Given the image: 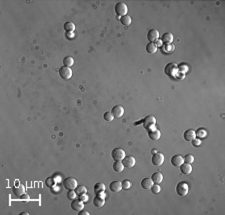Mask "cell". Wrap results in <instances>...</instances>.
Returning a JSON list of instances; mask_svg holds the SVG:
<instances>
[{
    "label": "cell",
    "mask_w": 225,
    "mask_h": 215,
    "mask_svg": "<svg viewBox=\"0 0 225 215\" xmlns=\"http://www.w3.org/2000/svg\"><path fill=\"white\" fill-rule=\"evenodd\" d=\"M142 123L147 130H151V129H154L156 125V118L153 115H148L142 120Z\"/></svg>",
    "instance_id": "6da1fadb"
},
{
    "label": "cell",
    "mask_w": 225,
    "mask_h": 215,
    "mask_svg": "<svg viewBox=\"0 0 225 215\" xmlns=\"http://www.w3.org/2000/svg\"><path fill=\"white\" fill-rule=\"evenodd\" d=\"M114 10H115V13L117 14V16L122 17L124 15H127L128 8H127V5L124 3V2H118V3L115 4Z\"/></svg>",
    "instance_id": "7a4b0ae2"
},
{
    "label": "cell",
    "mask_w": 225,
    "mask_h": 215,
    "mask_svg": "<svg viewBox=\"0 0 225 215\" xmlns=\"http://www.w3.org/2000/svg\"><path fill=\"white\" fill-rule=\"evenodd\" d=\"M111 157L114 161H122L125 157V151L122 148H114L111 152Z\"/></svg>",
    "instance_id": "3957f363"
},
{
    "label": "cell",
    "mask_w": 225,
    "mask_h": 215,
    "mask_svg": "<svg viewBox=\"0 0 225 215\" xmlns=\"http://www.w3.org/2000/svg\"><path fill=\"white\" fill-rule=\"evenodd\" d=\"M63 186L67 190H75L77 187V180L73 177H67L63 180Z\"/></svg>",
    "instance_id": "277c9868"
},
{
    "label": "cell",
    "mask_w": 225,
    "mask_h": 215,
    "mask_svg": "<svg viewBox=\"0 0 225 215\" xmlns=\"http://www.w3.org/2000/svg\"><path fill=\"white\" fill-rule=\"evenodd\" d=\"M188 190H189V187H188V184L186 182H179L176 186V192L179 196H185L187 195Z\"/></svg>",
    "instance_id": "5b68a950"
},
{
    "label": "cell",
    "mask_w": 225,
    "mask_h": 215,
    "mask_svg": "<svg viewBox=\"0 0 225 215\" xmlns=\"http://www.w3.org/2000/svg\"><path fill=\"white\" fill-rule=\"evenodd\" d=\"M72 74V69L70 67H67V66H62L61 68L59 69V76L64 80H68L71 78Z\"/></svg>",
    "instance_id": "8992f818"
},
{
    "label": "cell",
    "mask_w": 225,
    "mask_h": 215,
    "mask_svg": "<svg viewBox=\"0 0 225 215\" xmlns=\"http://www.w3.org/2000/svg\"><path fill=\"white\" fill-rule=\"evenodd\" d=\"M178 71V66L175 64V63H169L165 66V69H164V72H165L166 75L168 76H175V73Z\"/></svg>",
    "instance_id": "52a82bcc"
},
{
    "label": "cell",
    "mask_w": 225,
    "mask_h": 215,
    "mask_svg": "<svg viewBox=\"0 0 225 215\" xmlns=\"http://www.w3.org/2000/svg\"><path fill=\"white\" fill-rule=\"evenodd\" d=\"M164 162V155L162 154V153H154L153 156H152V163H153V165L155 166H160L163 164Z\"/></svg>",
    "instance_id": "ba28073f"
},
{
    "label": "cell",
    "mask_w": 225,
    "mask_h": 215,
    "mask_svg": "<svg viewBox=\"0 0 225 215\" xmlns=\"http://www.w3.org/2000/svg\"><path fill=\"white\" fill-rule=\"evenodd\" d=\"M111 113H112L113 116L116 117V118H120V117H122L123 114H124V108H123L121 105H115L112 108Z\"/></svg>",
    "instance_id": "9c48e42d"
},
{
    "label": "cell",
    "mask_w": 225,
    "mask_h": 215,
    "mask_svg": "<svg viewBox=\"0 0 225 215\" xmlns=\"http://www.w3.org/2000/svg\"><path fill=\"white\" fill-rule=\"evenodd\" d=\"M159 37V32L157 29H150V30L148 31V33H147V39L149 40V42H153L154 41H156L157 39H158Z\"/></svg>",
    "instance_id": "30bf717a"
},
{
    "label": "cell",
    "mask_w": 225,
    "mask_h": 215,
    "mask_svg": "<svg viewBox=\"0 0 225 215\" xmlns=\"http://www.w3.org/2000/svg\"><path fill=\"white\" fill-rule=\"evenodd\" d=\"M71 208L75 210V211H81L82 209L84 208V204H83V201L80 199H74L72 200L71 202Z\"/></svg>",
    "instance_id": "8fae6325"
},
{
    "label": "cell",
    "mask_w": 225,
    "mask_h": 215,
    "mask_svg": "<svg viewBox=\"0 0 225 215\" xmlns=\"http://www.w3.org/2000/svg\"><path fill=\"white\" fill-rule=\"evenodd\" d=\"M135 158L133 156H125L124 159L122 160V163L124 165V167L127 168H132L135 165Z\"/></svg>",
    "instance_id": "7c38bea8"
},
{
    "label": "cell",
    "mask_w": 225,
    "mask_h": 215,
    "mask_svg": "<svg viewBox=\"0 0 225 215\" xmlns=\"http://www.w3.org/2000/svg\"><path fill=\"white\" fill-rule=\"evenodd\" d=\"M183 137H184L186 141H192L193 139H195V137H196V132L193 129H187V130H185L184 134H183Z\"/></svg>",
    "instance_id": "4fadbf2b"
},
{
    "label": "cell",
    "mask_w": 225,
    "mask_h": 215,
    "mask_svg": "<svg viewBox=\"0 0 225 215\" xmlns=\"http://www.w3.org/2000/svg\"><path fill=\"white\" fill-rule=\"evenodd\" d=\"M183 162H184V159L181 155H173L171 158V164L175 167H179Z\"/></svg>",
    "instance_id": "5bb4252c"
},
{
    "label": "cell",
    "mask_w": 225,
    "mask_h": 215,
    "mask_svg": "<svg viewBox=\"0 0 225 215\" xmlns=\"http://www.w3.org/2000/svg\"><path fill=\"white\" fill-rule=\"evenodd\" d=\"M148 137L151 140L156 141L161 137V132L157 129H151V130H148Z\"/></svg>",
    "instance_id": "9a60e30c"
},
{
    "label": "cell",
    "mask_w": 225,
    "mask_h": 215,
    "mask_svg": "<svg viewBox=\"0 0 225 215\" xmlns=\"http://www.w3.org/2000/svg\"><path fill=\"white\" fill-rule=\"evenodd\" d=\"M173 41V35L172 33H164L163 35L161 36V42L163 43V44H171Z\"/></svg>",
    "instance_id": "2e32d148"
},
{
    "label": "cell",
    "mask_w": 225,
    "mask_h": 215,
    "mask_svg": "<svg viewBox=\"0 0 225 215\" xmlns=\"http://www.w3.org/2000/svg\"><path fill=\"white\" fill-rule=\"evenodd\" d=\"M109 189L112 192H119V191H121V189H122L121 182L116 181V180H115V181H113V182H111L110 185H109Z\"/></svg>",
    "instance_id": "e0dca14e"
},
{
    "label": "cell",
    "mask_w": 225,
    "mask_h": 215,
    "mask_svg": "<svg viewBox=\"0 0 225 215\" xmlns=\"http://www.w3.org/2000/svg\"><path fill=\"white\" fill-rule=\"evenodd\" d=\"M179 167H180V171L182 174H189V173H191V171H192V166H191V164H189V163L183 162Z\"/></svg>",
    "instance_id": "ac0fdd59"
},
{
    "label": "cell",
    "mask_w": 225,
    "mask_h": 215,
    "mask_svg": "<svg viewBox=\"0 0 225 215\" xmlns=\"http://www.w3.org/2000/svg\"><path fill=\"white\" fill-rule=\"evenodd\" d=\"M151 179H152V181H153V183L159 184V183H161L163 181V175H162L161 172H158V171H157V172H154L153 174H152Z\"/></svg>",
    "instance_id": "d6986e66"
},
{
    "label": "cell",
    "mask_w": 225,
    "mask_h": 215,
    "mask_svg": "<svg viewBox=\"0 0 225 215\" xmlns=\"http://www.w3.org/2000/svg\"><path fill=\"white\" fill-rule=\"evenodd\" d=\"M93 204H94V206L100 208V207H102L103 205L105 204V198H102V197L96 195V196L94 197V199H93Z\"/></svg>",
    "instance_id": "ffe728a7"
},
{
    "label": "cell",
    "mask_w": 225,
    "mask_h": 215,
    "mask_svg": "<svg viewBox=\"0 0 225 215\" xmlns=\"http://www.w3.org/2000/svg\"><path fill=\"white\" fill-rule=\"evenodd\" d=\"M153 185V181H152L151 178H144L141 181V187L143 189H150Z\"/></svg>",
    "instance_id": "44dd1931"
},
{
    "label": "cell",
    "mask_w": 225,
    "mask_h": 215,
    "mask_svg": "<svg viewBox=\"0 0 225 215\" xmlns=\"http://www.w3.org/2000/svg\"><path fill=\"white\" fill-rule=\"evenodd\" d=\"M123 169H124V165H123L122 161H114L113 162V170L115 171V172H122Z\"/></svg>",
    "instance_id": "7402d4cb"
},
{
    "label": "cell",
    "mask_w": 225,
    "mask_h": 215,
    "mask_svg": "<svg viewBox=\"0 0 225 215\" xmlns=\"http://www.w3.org/2000/svg\"><path fill=\"white\" fill-rule=\"evenodd\" d=\"M13 193L15 196H21V195H23L25 193V187L23 185H19L17 187H14Z\"/></svg>",
    "instance_id": "603a6c76"
},
{
    "label": "cell",
    "mask_w": 225,
    "mask_h": 215,
    "mask_svg": "<svg viewBox=\"0 0 225 215\" xmlns=\"http://www.w3.org/2000/svg\"><path fill=\"white\" fill-rule=\"evenodd\" d=\"M157 50V46L155 43L153 42H149L148 44L146 45V52L149 53V54H154Z\"/></svg>",
    "instance_id": "cb8c5ba5"
},
{
    "label": "cell",
    "mask_w": 225,
    "mask_h": 215,
    "mask_svg": "<svg viewBox=\"0 0 225 215\" xmlns=\"http://www.w3.org/2000/svg\"><path fill=\"white\" fill-rule=\"evenodd\" d=\"M63 27L65 29V31H67V32H73L75 30V24L73 22H71V21H68V22L64 23Z\"/></svg>",
    "instance_id": "d4e9b609"
},
{
    "label": "cell",
    "mask_w": 225,
    "mask_h": 215,
    "mask_svg": "<svg viewBox=\"0 0 225 215\" xmlns=\"http://www.w3.org/2000/svg\"><path fill=\"white\" fill-rule=\"evenodd\" d=\"M100 191H105V185L103 184V183L99 182V183H96L95 185H94V192L97 194L98 192Z\"/></svg>",
    "instance_id": "484cf974"
},
{
    "label": "cell",
    "mask_w": 225,
    "mask_h": 215,
    "mask_svg": "<svg viewBox=\"0 0 225 215\" xmlns=\"http://www.w3.org/2000/svg\"><path fill=\"white\" fill-rule=\"evenodd\" d=\"M120 21H121V23L123 25L128 26V25H130V23H131V17L129 15H124V16L120 17Z\"/></svg>",
    "instance_id": "4316f807"
},
{
    "label": "cell",
    "mask_w": 225,
    "mask_h": 215,
    "mask_svg": "<svg viewBox=\"0 0 225 215\" xmlns=\"http://www.w3.org/2000/svg\"><path fill=\"white\" fill-rule=\"evenodd\" d=\"M74 63V59L72 57H70V56H67V57H65L63 59V64L64 66H67V67H71L72 65H73Z\"/></svg>",
    "instance_id": "83f0119b"
},
{
    "label": "cell",
    "mask_w": 225,
    "mask_h": 215,
    "mask_svg": "<svg viewBox=\"0 0 225 215\" xmlns=\"http://www.w3.org/2000/svg\"><path fill=\"white\" fill-rule=\"evenodd\" d=\"M86 191H87V189H86V187L84 186V185H77V187L75 188V192L77 193V194H83V193H86Z\"/></svg>",
    "instance_id": "f1b7e54d"
},
{
    "label": "cell",
    "mask_w": 225,
    "mask_h": 215,
    "mask_svg": "<svg viewBox=\"0 0 225 215\" xmlns=\"http://www.w3.org/2000/svg\"><path fill=\"white\" fill-rule=\"evenodd\" d=\"M103 118H104V120H105V121L110 122V121L113 120L114 116H113V114L111 113V112H105V113H104V115H103Z\"/></svg>",
    "instance_id": "f546056e"
},
{
    "label": "cell",
    "mask_w": 225,
    "mask_h": 215,
    "mask_svg": "<svg viewBox=\"0 0 225 215\" xmlns=\"http://www.w3.org/2000/svg\"><path fill=\"white\" fill-rule=\"evenodd\" d=\"M77 196V193L74 191V190H68L67 192V198L70 200H74Z\"/></svg>",
    "instance_id": "4dcf8cb0"
},
{
    "label": "cell",
    "mask_w": 225,
    "mask_h": 215,
    "mask_svg": "<svg viewBox=\"0 0 225 215\" xmlns=\"http://www.w3.org/2000/svg\"><path fill=\"white\" fill-rule=\"evenodd\" d=\"M196 132V136H198V137H200V138H203V137H205L206 136V134H207V132H206V130L205 129H198L197 131H195Z\"/></svg>",
    "instance_id": "1f68e13d"
},
{
    "label": "cell",
    "mask_w": 225,
    "mask_h": 215,
    "mask_svg": "<svg viewBox=\"0 0 225 215\" xmlns=\"http://www.w3.org/2000/svg\"><path fill=\"white\" fill-rule=\"evenodd\" d=\"M121 185H122V189H129L130 187H131V182L129 181V180H123V181L121 182Z\"/></svg>",
    "instance_id": "d6a6232c"
},
{
    "label": "cell",
    "mask_w": 225,
    "mask_h": 215,
    "mask_svg": "<svg viewBox=\"0 0 225 215\" xmlns=\"http://www.w3.org/2000/svg\"><path fill=\"white\" fill-rule=\"evenodd\" d=\"M150 189H151L152 193H154V194H157V193H159L161 191V187L159 186V184H153Z\"/></svg>",
    "instance_id": "836d02e7"
},
{
    "label": "cell",
    "mask_w": 225,
    "mask_h": 215,
    "mask_svg": "<svg viewBox=\"0 0 225 215\" xmlns=\"http://www.w3.org/2000/svg\"><path fill=\"white\" fill-rule=\"evenodd\" d=\"M183 159H184V162L191 164V163H193V161H194V156L192 154H187L185 156V158H183Z\"/></svg>",
    "instance_id": "e575fe53"
},
{
    "label": "cell",
    "mask_w": 225,
    "mask_h": 215,
    "mask_svg": "<svg viewBox=\"0 0 225 215\" xmlns=\"http://www.w3.org/2000/svg\"><path fill=\"white\" fill-rule=\"evenodd\" d=\"M164 50H165L166 52H168V53H172L173 51H174V45H172V44H166L165 48H164Z\"/></svg>",
    "instance_id": "d590c367"
},
{
    "label": "cell",
    "mask_w": 225,
    "mask_h": 215,
    "mask_svg": "<svg viewBox=\"0 0 225 215\" xmlns=\"http://www.w3.org/2000/svg\"><path fill=\"white\" fill-rule=\"evenodd\" d=\"M188 70V66L187 65H184V64H181L178 66V71L182 72V73H185L186 71Z\"/></svg>",
    "instance_id": "8d00e7d4"
},
{
    "label": "cell",
    "mask_w": 225,
    "mask_h": 215,
    "mask_svg": "<svg viewBox=\"0 0 225 215\" xmlns=\"http://www.w3.org/2000/svg\"><path fill=\"white\" fill-rule=\"evenodd\" d=\"M191 142H192L193 146H199L200 144H201V139H196V138H195V139H193Z\"/></svg>",
    "instance_id": "74e56055"
},
{
    "label": "cell",
    "mask_w": 225,
    "mask_h": 215,
    "mask_svg": "<svg viewBox=\"0 0 225 215\" xmlns=\"http://www.w3.org/2000/svg\"><path fill=\"white\" fill-rule=\"evenodd\" d=\"M79 199L80 200H82L83 202H85V201H87L88 200V196L86 195V193H83V194H79Z\"/></svg>",
    "instance_id": "f35d334b"
},
{
    "label": "cell",
    "mask_w": 225,
    "mask_h": 215,
    "mask_svg": "<svg viewBox=\"0 0 225 215\" xmlns=\"http://www.w3.org/2000/svg\"><path fill=\"white\" fill-rule=\"evenodd\" d=\"M96 195H98V196L102 197V198H105V197H106V193L104 192V191H100V192H98Z\"/></svg>",
    "instance_id": "ab89813d"
},
{
    "label": "cell",
    "mask_w": 225,
    "mask_h": 215,
    "mask_svg": "<svg viewBox=\"0 0 225 215\" xmlns=\"http://www.w3.org/2000/svg\"><path fill=\"white\" fill-rule=\"evenodd\" d=\"M78 215H89V212H88V211H83V210H81V211L78 212Z\"/></svg>",
    "instance_id": "60d3db41"
},
{
    "label": "cell",
    "mask_w": 225,
    "mask_h": 215,
    "mask_svg": "<svg viewBox=\"0 0 225 215\" xmlns=\"http://www.w3.org/2000/svg\"><path fill=\"white\" fill-rule=\"evenodd\" d=\"M66 35H67V37L70 38V39L74 37V33H73V32H67V33H66Z\"/></svg>",
    "instance_id": "b9f144b4"
},
{
    "label": "cell",
    "mask_w": 225,
    "mask_h": 215,
    "mask_svg": "<svg viewBox=\"0 0 225 215\" xmlns=\"http://www.w3.org/2000/svg\"><path fill=\"white\" fill-rule=\"evenodd\" d=\"M162 44H163V43L161 42V40H158L156 43V46H162Z\"/></svg>",
    "instance_id": "7bdbcfd3"
},
{
    "label": "cell",
    "mask_w": 225,
    "mask_h": 215,
    "mask_svg": "<svg viewBox=\"0 0 225 215\" xmlns=\"http://www.w3.org/2000/svg\"><path fill=\"white\" fill-rule=\"evenodd\" d=\"M29 213H28V212H21V213H20V215H28Z\"/></svg>",
    "instance_id": "ee69618b"
}]
</instances>
